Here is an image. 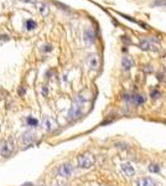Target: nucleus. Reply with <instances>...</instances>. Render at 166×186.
<instances>
[{
	"label": "nucleus",
	"mask_w": 166,
	"mask_h": 186,
	"mask_svg": "<svg viewBox=\"0 0 166 186\" xmlns=\"http://www.w3.org/2000/svg\"><path fill=\"white\" fill-rule=\"evenodd\" d=\"M94 156L91 155V154H82L77 158V162H78V166L81 169H89V167L93 166L94 164Z\"/></svg>",
	"instance_id": "1"
},
{
	"label": "nucleus",
	"mask_w": 166,
	"mask_h": 186,
	"mask_svg": "<svg viewBox=\"0 0 166 186\" xmlns=\"http://www.w3.org/2000/svg\"><path fill=\"white\" fill-rule=\"evenodd\" d=\"M14 149H15V146H14L12 139H9V140H3L1 143H0V156H3V158L10 156L12 154Z\"/></svg>",
	"instance_id": "2"
},
{
	"label": "nucleus",
	"mask_w": 166,
	"mask_h": 186,
	"mask_svg": "<svg viewBox=\"0 0 166 186\" xmlns=\"http://www.w3.org/2000/svg\"><path fill=\"white\" fill-rule=\"evenodd\" d=\"M82 105L83 104H80V103H77V102H75V103L72 104V107L70 108V110H68V114H67L68 119L75 120L77 118H80L81 114H82Z\"/></svg>",
	"instance_id": "3"
},
{
	"label": "nucleus",
	"mask_w": 166,
	"mask_h": 186,
	"mask_svg": "<svg viewBox=\"0 0 166 186\" xmlns=\"http://www.w3.org/2000/svg\"><path fill=\"white\" fill-rule=\"evenodd\" d=\"M42 127L44 129L46 130V132H53V130H56L57 127H58V124L57 122L53 118L51 117H45L42 119Z\"/></svg>",
	"instance_id": "4"
},
{
	"label": "nucleus",
	"mask_w": 166,
	"mask_h": 186,
	"mask_svg": "<svg viewBox=\"0 0 166 186\" xmlns=\"http://www.w3.org/2000/svg\"><path fill=\"white\" fill-rule=\"evenodd\" d=\"M72 173H73V166L71 164H62L57 169L58 176H62V178H68V176L72 175Z\"/></svg>",
	"instance_id": "5"
},
{
	"label": "nucleus",
	"mask_w": 166,
	"mask_h": 186,
	"mask_svg": "<svg viewBox=\"0 0 166 186\" xmlns=\"http://www.w3.org/2000/svg\"><path fill=\"white\" fill-rule=\"evenodd\" d=\"M124 99L129 101L131 104H134V105H141V104L145 102L144 96L138 94V93H135V94H131V96H128V94H125V96H124Z\"/></svg>",
	"instance_id": "6"
},
{
	"label": "nucleus",
	"mask_w": 166,
	"mask_h": 186,
	"mask_svg": "<svg viewBox=\"0 0 166 186\" xmlns=\"http://www.w3.org/2000/svg\"><path fill=\"white\" fill-rule=\"evenodd\" d=\"M120 170L123 171V174L127 176V178H133V176L135 175V170L134 167H133L130 164H128V162H123L120 165Z\"/></svg>",
	"instance_id": "7"
},
{
	"label": "nucleus",
	"mask_w": 166,
	"mask_h": 186,
	"mask_svg": "<svg viewBox=\"0 0 166 186\" xmlns=\"http://www.w3.org/2000/svg\"><path fill=\"white\" fill-rule=\"evenodd\" d=\"M87 63H88V67L91 69H97L99 67V58L97 55H91L88 60H87Z\"/></svg>",
	"instance_id": "8"
},
{
	"label": "nucleus",
	"mask_w": 166,
	"mask_h": 186,
	"mask_svg": "<svg viewBox=\"0 0 166 186\" xmlns=\"http://www.w3.org/2000/svg\"><path fill=\"white\" fill-rule=\"evenodd\" d=\"M83 39H84V41L87 44H93L95 41V34L94 31L92 29H87L84 31V34H83Z\"/></svg>",
	"instance_id": "9"
},
{
	"label": "nucleus",
	"mask_w": 166,
	"mask_h": 186,
	"mask_svg": "<svg viewBox=\"0 0 166 186\" xmlns=\"http://www.w3.org/2000/svg\"><path fill=\"white\" fill-rule=\"evenodd\" d=\"M36 5H37V10L40 11V14L42 16H47L50 14V8L47 4H45L42 1H36Z\"/></svg>",
	"instance_id": "10"
},
{
	"label": "nucleus",
	"mask_w": 166,
	"mask_h": 186,
	"mask_svg": "<svg viewBox=\"0 0 166 186\" xmlns=\"http://www.w3.org/2000/svg\"><path fill=\"white\" fill-rule=\"evenodd\" d=\"M136 186H155V181L151 178H141L136 181Z\"/></svg>",
	"instance_id": "11"
},
{
	"label": "nucleus",
	"mask_w": 166,
	"mask_h": 186,
	"mask_svg": "<svg viewBox=\"0 0 166 186\" xmlns=\"http://www.w3.org/2000/svg\"><path fill=\"white\" fill-rule=\"evenodd\" d=\"M133 66H134V61H133L131 58L129 57H124L122 60V67L123 69H125V71H128V69H130Z\"/></svg>",
	"instance_id": "12"
},
{
	"label": "nucleus",
	"mask_w": 166,
	"mask_h": 186,
	"mask_svg": "<svg viewBox=\"0 0 166 186\" xmlns=\"http://www.w3.org/2000/svg\"><path fill=\"white\" fill-rule=\"evenodd\" d=\"M139 47L141 50H153L154 45L151 44V40H141L139 42Z\"/></svg>",
	"instance_id": "13"
},
{
	"label": "nucleus",
	"mask_w": 166,
	"mask_h": 186,
	"mask_svg": "<svg viewBox=\"0 0 166 186\" xmlns=\"http://www.w3.org/2000/svg\"><path fill=\"white\" fill-rule=\"evenodd\" d=\"M32 140H34V134H32V133L26 132L24 135H22V142H24L25 144H29V143H31Z\"/></svg>",
	"instance_id": "14"
},
{
	"label": "nucleus",
	"mask_w": 166,
	"mask_h": 186,
	"mask_svg": "<svg viewBox=\"0 0 166 186\" xmlns=\"http://www.w3.org/2000/svg\"><path fill=\"white\" fill-rule=\"evenodd\" d=\"M26 123H27V125H30V127H32V128L37 127V124H39L37 119H35L34 117H27L26 118Z\"/></svg>",
	"instance_id": "15"
},
{
	"label": "nucleus",
	"mask_w": 166,
	"mask_h": 186,
	"mask_svg": "<svg viewBox=\"0 0 166 186\" xmlns=\"http://www.w3.org/2000/svg\"><path fill=\"white\" fill-rule=\"evenodd\" d=\"M36 26H37V25H36V22L32 20V19H31V20H27V21L25 22L26 30H34V29H36Z\"/></svg>",
	"instance_id": "16"
},
{
	"label": "nucleus",
	"mask_w": 166,
	"mask_h": 186,
	"mask_svg": "<svg viewBox=\"0 0 166 186\" xmlns=\"http://www.w3.org/2000/svg\"><path fill=\"white\" fill-rule=\"evenodd\" d=\"M149 170L151 173H159L160 171V166L158 164H150L149 165Z\"/></svg>",
	"instance_id": "17"
},
{
	"label": "nucleus",
	"mask_w": 166,
	"mask_h": 186,
	"mask_svg": "<svg viewBox=\"0 0 166 186\" xmlns=\"http://www.w3.org/2000/svg\"><path fill=\"white\" fill-rule=\"evenodd\" d=\"M154 6H163L166 8V0H156V1L153 3Z\"/></svg>",
	"instance_id": "18"
},
{
	"label": "nucleus",
	"mask_w": 166,
	"mask_h": 186,
	"mask_svg": "<svg viewBox=\"0 0 166 186\" xmlns=\"http://www.w3.org/2000/svg\"><path fill=\"white\" fill-rule=\"evenodd\" d=\"M150 96H151V98H154V99H156V98H159V97L161 96V93L158 91V90H153L150 92Z\"/></svg>",
	"instance_id": "19"
},
{
	"label": "nucleus",
	"mask_w": 166,
	"mask_h": 186,
	"mask_svg": "<svg viewBox=\"0 0 166 186\" xmlns=\"http://www.w3.org/2000/svg\"><path fill=\"white\" fill-rule=\"evenodd\" d=\"M52 50V46L51 45H45L44 47H42V51H45V52H48V51H51Z\"/></svg>",
	"instance_id": "20"
},
{
	"label": "nucleus",
	"mask_w": 166,
	"mask_h": 186,
	"mask_svg": "<svg viewBox=\"0 0 166 186\" xmlns=\"http://www.w3.org/2000/svg\"><path fill=\"white\" fill-rule=\"evenodd\" d=\"M20 1H22V3H27V4H35L37 0H20Z\"/></svg>",
	"instance_id": "21"
},
{
	"label": "nucleus",
	"mask_w": 166,
	"mask_h": 186,
	"mask_svg": "<svg viewBox=\"0 0 166 186\" xmlns=\"http://www.w3.org/2000/svg\"><path fill=\"white\" fill-rule=\"evenodd\" d=\"M150 66H144V68H142V69H144V71L145 72H151V71H153V68H149Z\"/></svg>",
	"instance_id": "22"
},
{
	"label": "nucleus",
	"mask_w": 166,
	"mask_h": 186,
	"mask_svg": "<svg viewBox=\"0 0 166 186\" xmlns=\"http://www.w3.org/2000/svg\"><path fill=\"white\" fill-rule=\"evenodd\" d=\"M19 93H20L21 96H24V93H25V90H24V88H21V90H19Z\"/></svg>",
	"instance_id": "23"
},
{
	"label": "nucleus",
	"mask_w": 166,
	"mask_h": 186,
	"mask_svg": "<svg viewBox=\"0 0 166 186\" xmlns=\"http://www.w3.org/2000/svg\"><path fill=\"white\" fill-rule=\"evenodd\" d=\"M24 186H32V184H25Z\"/></svg>",
	"instance_id": "24"
},
{
	"label": "nucleus",
	"mask_w": 166,
	"mask_h": 186,
	"mask_svg": "<svg viewBox=\"0 0 166 186\" xmlns=\"http://www.w3.org/2000/svg\"><path fill=\"white\" fill-rule=\"evenodd\" d=\"M57 186H62V185H57Z\"/></svg>",
	"instance_id": "25"
}]
</instances>
